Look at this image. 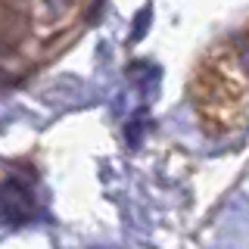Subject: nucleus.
I'll list each match as a JSON object with an SVG mask.
<instances>
[{"instance_id":"obj_1","label":"nucleus","mask_w":249,"mask_h":249,"mask_svg":"<svg viewBox=\"0 0 249 249\" xmlns=\"http://www.w3.org/2000/svg\"><path fill=\"white\" fill-rule=\"evenodd\" d=\"M100 0H0V81L19 84L66 53Z\"/></svg>"},{"instance_id":"obj_2","label":"nucleus","mask_w":249,"mask_h":249,"mask_svg":"<svg viewBox=\"0 0 249 249\" xmlns=\"http://www.w3.org/2000/svg\"><path fill=\"white\" fill-rule=\"evenodd\" d=\"M190 103L212 137L237 134L249 122V22L237 37H221L193 66Z\"/></svg>"}]
</instances>
